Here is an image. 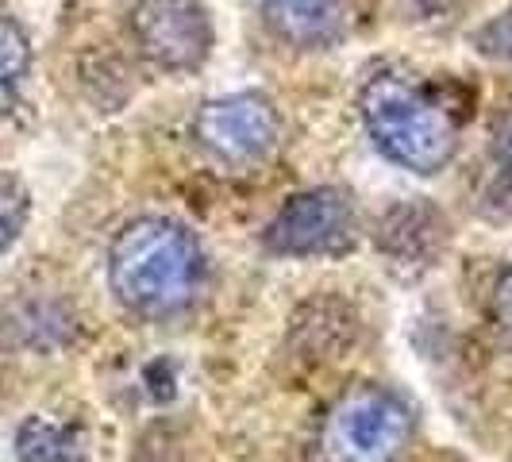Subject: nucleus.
<instances>
[{"mask_svg":"<svg viewBox=\"0 0 512 462\" xmlns=\"http://www.w3.org/2000/svg\"><path fill=\"white\" fill-rule=\"evenodd\" d=\"M208 274L201 235L174 216H135L108 243V293L128 316L147 324H170L193 312L205 301Z\"/></svg>","mask_w":512,"mask_h":462,"instance_id":"nucleus-1","label":"nucleus"},{"mask_svg":"<svg viewBox=\"0 0 512 462\" xmlns=\"http://www.w3.org/2000/svg\"><path fill=\"white\" fill-rule=\"evenodd\" d=\"M359 120L370 143L393 166L416 178H436L459 154L462 116L428 77L382 66L359 85Z\"/></svg>","mask_w":512,"mask_h":462,"instance_id":"nucleus-2","label":"nucleus"},{"mask_svg":"<svg viewBox=\"0 0 512 462\" xmlns=\"http://www.w3.org/2000/svg\"><path fill=\"white\" fill-rule=\"evenodd\" d=\"M416 436L420 420L401 389L355 382L316 416L308 455L312 462H409Z\"/></svg>","mask_w":512,"mask_h":462,"instance_id":"nucleus-3","label":"nucleus"},{"mask_svg":"<svg viewBox=\"0 0 512 462\" xmlns=\"http://www.w3.org/2000/svg\"><path fill=\"white\" fill-rule=\"evenodd\" d=\"M193 143L212 166L228 174H255V170H266L282 151L285 120L266 93H255V89L224 93L197 108Z\"/></svg>","mask_w":512,"mask_h":462,"instance_id":"nucleus-4","label":"nucleus"},{"mask_svg":"<svg viewBox=\"0 0 512 462\" xmlns=\"http://www.w3.org/2000/svg\"><path fill=\"white\" fill-rule=\"evenodd\" d=\"M359 247V208L343 185H312L289 193L262 228L270 258H343Z\"/></svg>","mask_w":512,"mask_h":462,"instance_id":"nucleus-5","label":"nucleus"},{"mask_svg":"<svg viewBox=\"0 0 512 462\" xmlns=\"http://www.w3.org/2000/svg\"><path fill=\"white\" fill-rule=\"evenodd\" d=\"M128 35L162 74H197L216 47V27L201 0H135Z\"/></svg>","mask_w":512,"mask_h":462,"instance_id":"nucleus-6","label":"nucleus"},{"mask_svg":"<svg viewBox=\"0 0 512 462\" xmlns=\"http://www.w3.org/2000/svg\"><path fill=\"white\" fill-rule=\"evenodd\" d=\"M262 24L293 51H332L351 31L355 0H255Z\"/></svg>","mask_w":512,"mask_h":462,"instance_id":"nucleus-7","label":"nucleus"},{"mask_svg":"<svg viewBox=\"0 0 512 462\" xmlns=\"http://www.w3.org/2000/svg\"><path fill=\"white\" fill-rule=\"evenodd\" d=\"M27 77H31V39L20 20L0 12V120L20 104Z\"/></svg>","mask_w":512,"mask_h":462,"instance_id":"nucleus-8","label":"nucleus"},{"mask_svg":"<svg viewBox=\"0 0 512 462\" xmlns=\"http://www.w3.org/2000/svg\"><path fill=\"white\" fill-rule=\"evenodd\" d=\"M77 443L70 428L51 424V420H27L16 436V451L24 462H77Z\"/></svg>","mask_w":512,"mask_h":462,"instance_id":"nucleus-9","label":"nucleus"},{"mask_svg":"<svg viewBox=\"0 0 512 462\" xmlns=\"http://www.w3.org/2000/svg\"><path fill=\"white\" fill-rule=\"evenodd\" d=\"M27 216H31L27 189L16 178H0V258L20 243V235L27 228Z\"/></svg>","mask_w":512,"mask_h":462,"instance_id":"nucleus-10","label":"nucleus"},{"mask_svg":"<svg viewBox=\"0 0 512 462\" xmlns=\"http://www.w3.org/2000/svg\"><path fill=\"white\" fill-rule=\"evenodd\" d=\"M489 320L493 332L505 343V351L512 355V255L505 258V266L493 278V293H489Z\"/></svg>","mask_w":512,"mask_h":462,"instance_id":"nucleus-11","label":"nucleus"},{"mask_svg":"<svg viewBox=\"0 0 512 462\" xmlns=\"http://www.w3.org/2000/svg\"><path fill=\"white\" fill-rule=\"evenodd\" d=\"M474 51L497 58V62H512V4L474 31Z\"/></svg>","mask_w":512,"mask_h":462,"instance_id":"nucleus-12","label":"nucleus"},{"mask_svg":"<svg viewBox=\"0 0 512 462\" xmlns=\"http://www.w3.org/2000/svg\"><path fill=\"white\" fill-rule=\"evenodd\" d=\"M489 158H493V170L497 181L512 193V108L497 116L493 135H489Z\"/></svg>","mask_w":512,"mask_h":462,"instance_id":"nucleus-13","label":"nucleus"}]
</instances>
